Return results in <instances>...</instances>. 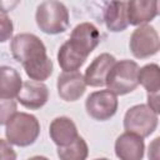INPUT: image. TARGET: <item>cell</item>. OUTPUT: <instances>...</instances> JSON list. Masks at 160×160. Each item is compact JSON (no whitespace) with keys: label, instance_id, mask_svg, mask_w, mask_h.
<instances>
[{"label":"cell","instance_id":"cell-23","mask_svg":"<svg viewBox=\"0 0 160 160\" xmlns=\"http://www.w3.org/2000/svg\"><path fill=\"white\" fill-rule=\"evenodd\" d=\"M155 114L159 115V92L155 94H148V104H146Z\"/></svg>","mask_w":160,"mask_h":160},{"label":"cell","instance_id":"cell-26","mask_svg":"<svg viewBox=\"0 0 160 160\" xmlns=\"http://www.w3.org/2000/svg\"><path fill=\"white\" fill-rule=\"evenodd\" d=\"M94 160H109V159H106V158H99V159H94Z\"/></svg>","mask_w":160,"mask_h":160},{"label":"cell","instance_id":"cell-19","mask_svg":"<svg viewBox=\"0 0 160 160\" xmlns=\"http://www.w3.org/2000/svg\"><path fill=\"white\" fill-rule=\"evenodd\" d=\"M88 155L89 146L81 136H78L76 140L68 146L58 148V156L60 160H86Z\"/></svg>","mask_w":160,"mask_h":160},{"label":"cell","instance_id":"cell-21","mask_svg":"<svg viewBox=\"0 0 160 160\" xmlns=\"http://www.w3.org/2000/svg\"><path fill=\"white\" fill-rule=\"evenodd\" d=\"M14 31L12 20L5 14L0 12V42H5L11 39Z\"/></svg>","mask_w":160,"mask_h":160},{"label":"cell","instance_id":"cell-22","mask_svg":"<svg viewBox=\"0 0 160 160\" xmlns=\"http://www.w3.org/2000/svg\"><path fill=\"white\" fill-rule=\"evenodd\" d=\"M0 160H16V152L8 140L0 139Z\"/></svg>","mask_w":160,"mask_h":160},{"label":"cell","instance_id":"cell-13","mask_svg":"<svg viewBox=\"0 0 160 160\" xmlns=\"http://www.w3.org/2000/svg\"><path fill=\"white\" fill-rule=\"evenodd\" d=\"M144 152V139L135 134L125 131L115 140V155L120 160H142Z\"/></svg>","mask_w":160,"mask_h":160},{"label":"cell","instance_id":"cell-17","mask_svg":"<svg viewBox=\"0 0 160 160\" xmlns=\"http://www.w3.org/2000/svg\"><path fill=\"white\" fill-rule=\"evenodd\" d=\"M88 58L82 56L78 51H75L68 41H65L58 51V62L59 66L61 68L62 72H71V71H78L84 62L86 61Z\"/></svg>","mask_w":160,"mask_h":160},{"label":"cell","instance_id":"cell-14","mask_svg":"<svg viewBox=\"0 0 160 160\" xmlns=\"http://www.w3.org/2000/svg\"><path fill=\"white\" fill-rule=\"evenodd\" d=\"M49 135L54 144L59 146H68L79 136L75 122L68 116L55 118L49 126Z\"/></svg>","mask_w":160,"mask_h":160},{"label":"cell","instance_id":"cell-18","mask_svg":"<svg viewBox=\"0 0 160 160\" xmlns=\"http://www.w3.org/2000/svg\"><path fill=\"white\" fill-rule=\"evenodd\" d=\"M138 82L148 91V94H155L160 90V68L158 64L151 62L139 69Z\"/></svg>","mask_w":160,"mask_h":160},{"label":"cell","instance_id":"cell-11","mask_svg":"<svg viewBox=\"0 0 160 160\" xmlns=\"http://www.w3.org/2000/svg\"><path fill=\"white\" fill-rule=\"evenodd\" d=\"M115 62L116 59L109 52H102L98 55L85 70L84 74L85 84L92 88L104 86L106 81V76Z\"/></svg>","mask_w":160,"mask_h":160},{"label":"cell","instance_id":"cell-4","mask_svg":"<svg viewBox=\"0 0 160 160\" xmlns=\"http://www.w3.org/2000/svg\"><path fill=\"white\" fill-rule=\"evenodd\" d=\"M139 65L134 60L124 59L116 61L106 76L105 85L115 95H126L136 89Z\"/></svg>","mask_w":160,"mask_h":160},{"label":"cell","instance_id":"cell-9","mask_svg":"<svg viewBox=\"0 0 160 160\" xmlns=\"http://www.w3.org/2000/svg\"><path fill=\"white\" fill-rule=\"evenodd\" d=\"M16 100L26 109L38 110L48 102L49 89L44 82L32 81V80L24 81L16 96Z\"/></svg>","mask_w":160,"mask_h":160},{"label":"cell","instance_id":"cell-16","mask_svg":"<svg viewBox=\"0 0 160 160\" xmlns=\"http://www.w3.org/2000/svg\"><path fill=\"white\" fill-rule=\"evenodd\" d=\"M22 86V79L18 70L8 65H0V98L14 99Z\"/></svg>","mask_w":160,"mask_h":160},{"label":"cell","instance_id":"cell-10","mask_svg":"<svg viewBox=\"0 0 160 160\" xmlns=\"http://www.w3.org/2000/svg\"><path fill=\"white\" fill-rule=\"evenodd\" d=\"M56 88L59 96L64 101H76L84 95L86 90V84L81 72L71 71L61 72L58 76Z\"/></svg>","mask_w":160,"mask_h":160},{"label":"cell","instance_id":"cell-7","mask_svg":"<svg viewBox=\"0 0 160 160\" xmlns=\"http://www.w3.org/2000/svg\"><path fill=\"white\" fill-rule=\"evenodd\" d=\"M118 98L110 90H98L91 92L85 100V109L90 118L98 121L111 119L118 111Z\"/></svg>","mask_w":160,"mask_h":160},{"label":"cell","instance_id":"cell-1","mask_svg":"<svg viewBox=\"0 0 160 160\" xmlns=\"http://www.w3.org/2000/svg\"><path fill=\"white\" fill-rule=\"evenodd\" d=\"M10 51L30 80L42 82L52 74L54 65L46 54V46L35 34H16L10 41Z\"/></svg>","mask_w":160,"mask_h":160},{"label":"cell","instance_id":"cell-2","mask_svg":"<svg viewBox=\"0 0 160 160\" xmlns=\"http://www.w3.org/2000/svg\"><path fill=\"white\" fill-rule=\"evenodd\" d=\"M38 28L49 35H58L68 30L70 24L69 10L64 2L56 0L42 1L35 12Z\"/></svg>","mask_w":160,"mask_h":160},{"label":"cell","instance_id":"cell-12","mask_svg":"<svg viewBox=\"0 0 160 160\" xmlns=\"http://www.w3.org/2000/svg\"><path fill=\"white\" fill-rule=\"evenodd\" d=\"M159 14V2L152 0H131L126 1L128 24L134 26L146 25Z\"/></svg>","mask_w":160,"mask_h":160},{"label":"cell","instance_id":"cell-20","mask_svg":"<svg viewBox=\"0 0 160 160\" xmlns=\"http://www.w3.org/2000/svg\"><path fill=\"white\" fill-rule=\"evenodd\" d=\"M16 110H18V104L14 99L0 98V126L6 125V122L16 112Z\"/></svg>","mask_w":160,"mask_h":160},{"label":"cell","instance_id":"cell-3","mask_svg":"<svg viewBox=\"0 0 160 160\" xmlns=\"http://www.w3.org/2000/svg\"><path fill=\"white\" fill-rule=\"evenodd\" d=\"M40 135L38 118L28 112H15L6 122L5 136L9 144L20 148L32 145Z\"/></svg>","mask_w":160,"mask_h":160},{"label":"cell","instance_id":"cell-15","mask_svg":"<svg viewBox=\"0 0 160 160\" xmlns=\"http://www.w3.org/2000/svg\"><path fill=\"white\" fill-rule=\"evenodd\" d=\"M104 21L109 31L119 32L128 28L126 1H110L104 10Z\"/></svg>","mask_w":160,"mask_h":160},{"label":"cell","instance_id":"cell-5","mask_svg":"<svg viewBox=\"0 0 160 160\" xmlns=\"http://www.w3.org/2000/svg\"><path fill=\"white\" fill-rule=\"evenodd\" d=\"M159 115L155 114L146 104H138L128 109L124 116V129L126 132L135 134L140 138L150 136L158 128Z\"/></svg>","mask_w":160,"mask_h":160},{"label":"cell","instance_id":"cell-25","mask_svg":"<svg viewBox=\"0 0 160 160\" xmlns=\"http://www.w3.org/2000/svg\"><path fill=\"white\" fill-rule=\"evenodd\" d=\"M28 160H49L46 156H41V155H35V156H31L29 158Z\"/></svg>","mask_w":160,"mask_h":160},{"label":"cell","instance_id":"cell-6","mask_svg":"<svg viewBox=\"0 0 160 160\" xmlns=\"http://www.w3.org/2000/svg\"><path fill=\"white\" fill-rule=\"evenodd\" d=\"M129 48L136 59H146L158 54L160 40L156 29L148 24L138 26L130 36Z\"/></svg>","mask_w":160,"mask_h":160},{"label":"cell","instance_id":"cell-24","mask_svg":"<svg viewBox=\"0 0 160 160\" xmlns=\"http://www.w3.org/2000/svg\"><path fill=\"white\" fill-rule=\"evenodd\" d=\"M159 140L160 138H155L154 141L150 144L149 146V160H159Z\"/></svg>","mask_w":160,"mask_h":160},{"label":"cell","instance_id":"cell-8","mask_svg":"<svg viewBox=\"0 0 160 160\" xmlns=\"http://www.w3.org/2000/svg\"><path fill=\"white\" fill-rule=\"evenodd\" d=\"M66 41L75 51L88 58L99 45L100 32L94 24L88 21L80 22L72 29L70 38Z\"/></svg>","mask_w":160,"mask_h":160}]
</instances>
